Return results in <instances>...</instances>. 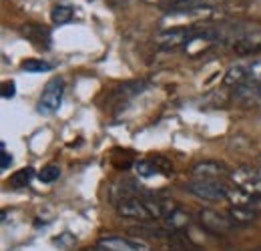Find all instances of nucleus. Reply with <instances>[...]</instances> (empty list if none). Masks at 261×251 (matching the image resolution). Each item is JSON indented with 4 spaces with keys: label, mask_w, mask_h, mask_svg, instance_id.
Masks as SVG:
<instances>
[{
    "label": "nucleus",
    "mask_w": 261,
    "mask_h": 251,
    "mask_svg": "<svg viewBox=\"0 0 261 251\" xmlns=\"http://www.w3.org/2000/svg\"><path fill=\"white\" fill-rule=\"evenodd\" d=\"M10 165H12V157H10V153L2 151V161H0V169H2V171H6V169H8Z\"/></svg>",
    "instance_id": "aec40b11"
},
{
    "label": "nucleus",
    "mask_w": 261,
    "mask_h": 251,
    "mask_svg": "<svg viewBox=\"0 0 261 251\" xmlns=\"http://www.w3.org/2000/svg\"><path fill=\"white\" fill-rule=\"evenodd\" d=\"M72 16H74V8H72L70 4H65V2L55 4L53 10H50V20H53V24H57V27H63L66 22H70Z\"/></svg>",
    "instance_id": "4468645a"
},
{
    "label": "nucleus",
    "mask_w": 261,
    "mask_h": 251,
    "mask_svg": "<svg viewBox=\"0 0 261 251\" xmlns=\"http://www.w3.org/2000/svg\"><path fill=\"white\" fill-rule=\"evenodd\" d=\"M185 189L203 201H223L231 197L233 187H227L219 179H193L189 181Z\"/></svg>",
    "instance_id": "7ed1b4c3"
},
{
    "label": "nucleus",
    "mask_w": 261,
    "mask_h": 251,
    "mask_svg": "<svg viewBox=\"0 0 261 251\" xmlns=\"http://www.w3.org/2000/svg\"><path fill=\"white\" fill-rule=\"evenodd\" d=\"M227 215L229 219L235 223V227H239V225H251V223H255V219L259 217L257 209H253L251 205H233V207H229Z\"/></svg>",
    "instance_id": "f8f14e48"
},
{
    "label": "nucleus",
    "mask_w": 261,
    "mask_h": 251,
    "mask_svg": "<svg viewBox=\"0 0 261 251\" xmlns=\"http://www.w3.org/2000/svg\"><path fill=\"white\" fill-rule=\"evenodd\" d=\"M135 169H137V173H139L141 177H155V175H159V173L173 175V165L165 157L139 161V163H135Z\"/></svg>",
    "instance_id": "6e6552de"
},
{
    "label": "nucleus",
    "mask_w": 261,
    "mask_h": 251,
    "mask_svg": "<svg viewBox=\"0 0 261 251\" xmlns=\"http://www.w3.org/2000/svg\"><path fill=\"white\" fill-rule=\"evenodd\" d=\"M255 251H261V249H255Z\"/></svg>",
    "instance_id": "b1692460"
},
{
    "label": "nucleus",
    "mask_w": 261,
    "mask_h": 251,
    "mask_svg": "<svg viewBox=\"0 0 261 251\" xmlns=\"http://www.w3.org/2000/svg\"><path fill=\"white\" fill-rule=\"evenodd\" d=\"M22 34L34 42L36 46H48V42H50V32L46 31V29H42V27H38V24H27L24 29H22Z\"/></svg>",
    "instance_id": "ddd939ff"
},
{
    "label": "nucleus",
    "mask_w": 261,
    "mask_h": 251,
    "mask_svg": "<svg viewBox=\"0 0 261 251\" xmlns=\"http://www.w3.org/2000/svg\"><path fill=\"white\" fill-rule=\"evenodd\" d=\"M147 2H159V0H147Z\"/></svg>",
    "instance_id": "5701e85b"
},
{
    "label": "nucleus",
    "mask_w": 261,
    "mask_h": 251,
    "mask_svg": "<svg viewBox=\"0 0 261 251\" xmlns=\"http://www.w3.org/2000/svg\"><path fill=\"white\" fill-rule=\"evenodd\" d=\"M85 251H107V249H102V247H89V249H85Z\"/></svg>",
    "instance_id": "4be33fe9"
},
{
    "label": "nucleus",
    "mask_w": 261,
    "mask_h": 251,
    "mask_svg": "<svg viewBox=\"0 0 261 251\" xmlns=\"http://www.w3.org/2000/svg\"><path fill=\"white\" fill-rule=\"evenodd\" d=\"M197 221L205 231L213 235H227L229 231L235 229V223L229 219L227 213H221L215 209H201L197 213Z\"/></svg>",
    "instance_id": "423d86ee"
},
{
    "label": "nucleus",
    "mask_w": 261,
    "mask_h": 251,
    "mask_svg": "<svg viewBox=\"0 0 261 251\" xmlns=\"http://www.w3.org/2000/svg\"><path fill=\"white\" fill-rule=\"evenodd\" d=\"M233 98L243 107H261V85H241L235 87Z\"/></svg>",
    "instance_id": "9d476101"
},
{
    "label": "nucleus",
    "mask_w": 261,
    "mask_h": 251,
    "mask_svg": "<svg viewBox=\"0 0 261 251\" xmlns=\"http://www.w3.org/2000/svg\"><path fill=\"white\" fill-rule=\"evenodd\" d=\"M20 68L27 72H48V70H53V64L42 61V59H29L20 64Z\"/></svg>",
    "instance_id": "f3484780"
},
{
    "label": "nucleus",
    "mask_w": 261,
    "mask_h": 251,
    "mask_svg": "<svg viewBox=\"0 0 261 251\" xmlns=\"http://www.w3.org/2000/svg\"><path fill=\"white\" fill-rule=\"evenodd\" d=\"M225 87H241V85H261V59H243L231 64L223 77Z\"/></svg>",
    "instance_id": "f257e3e1"
},
{
    "label": "nucleus",
    "mask_w": 261,
    "mask_h": 251,
    "mask_svg": "<svg viewBox=\"0 0 261 251\" xmlns=\"http://www.w3.org/2000/svg\"><path fill=\"white\" fill-rule=\"evenodd\" d=\"M63 96H65V81L59 79V77L50 79L46 83V87L42 89V94H40V98L36 103L38 115H42V117L55 115L59 111L61 103H63Z\"/></svg>",
    "instance_id": "20e7f679"
},
{
    "label": "nucleus",
    "mask_w": 261,
    "mask_h": 251,
    "mask_svg": "<svg viewBox=\"0 0 261 251\" xmlns=\"http://www.w3.org/2000/svg\"><path fill=\"white\" fill-rule=\"evenodd\" d=\"M187 6H199V4H209V2H221V0H181Z\"/></svg>",
    "instance_id": "412c9836"
},
{
    "label": "nucleus",
    "mask_w": 261,
    "mask_h": 251,
    "mask_svg": "<svg viewBox=\"0 0 261 251\" xmlns=\"http://www.w3.org/2000/svg\"><path fill=\"white\" fill-rule=\"evenodd\" d=\"M195 179H221L229 175L227 167L219 161H199L191 169Z\"/></svg>",
    "instance_id": "1a4fd4ad"
},
{
    "label": "nucleus",
    "mask_w": 261,
    "mask_h": 251,
    "mask_svg": "<svg viewBox=\"0 0 261 251\" xmlns=\"http://www.w3.org/2000/svg\"><path fill=\"white\" fill-rule=\"evenodd\" d=\"M143 87H145V83H127V85L115 89V91L111 93V96H109V101L119 98V105H121V101H127V98H130V96H135V94L141 93Z\"/></svg>",
    "instance_id": "2eb2a0df"
},
{
    "label": "nucleus",
    "mask_w": 261,
    "mask_h": 251,
    "mask_svg": "<svg viewBox=\"0 0 261 251\" xmlns=\"http://www.w3.org/2000/svg\"><path fill=\"white\" fill-rule=\"evenodd\" d=\"M98 247L107 251H153L149 243L137 237H123V235H107L98 239Z\"/></svg>",
    "instance_id": "0eeeda50"
},
{
    "label": "nucleus",
    "mask_w": 261,
    "mask_h": 251,
    "mask_svg": "<svg viewBox=\"0 0 261 251\" xmlns=\"http://www.w3.org/2000/svg\"><path fill=\"white\" fill-rule=\"evenodd\" d=\"M16 94V85H14V81H6L4 85H2V96L4 98H12Z\"/></svg>",
    "instance_id": "6ab92c4d"
},
{
    "label": "nucleus",
    "mask_w": 261,
    "mask_h": 251,
    "mask_svg": "<svg viewBox=\"0 0 261 251\" xmlns=\"http://www.w3.org/2000/svg\"><path fill=\"white\" fill-rule=\"evenodd\" d=\"M229 179L233 181L235 189L249 193L253 197H261V169L239 167V169L229 173Z\"/></svg>",
    "instance_id": "39448f33"
},
{
    "label": "nucleus",
    "mask_w": 261,
    "mask_h": 251,
    "mask_svg": "<svg viewBox=\"0 0 261 251\" xmlns=\"http://www.w3.org/2000/svg\"><path fill=\"white\" fill-rule=\"evenodd\" d=\"M59 177H61V167H59V165H46V167H42L40 173H38V179H40L42 183H55Z\"/></svg>",
    "instance_id": "a211bd4d"
},
{
    "label": "nucleus",
    "mask_w": 261,
    "mask_h": 251,
    "mask_svg": "<svg viewBox=\"0 0 261 251\" xmlns=\"http://www.w3.org/2000/svg\"><path fill=\"white\" fill-rule=\"evenodd\" d=\"M33 177H34L33 167H24V169H20V171H16V173H12V175H10L8 185H10V187H14V189H22V187H27V185H31Z\"/></svg>",
    "instance_id": "dca6fc26"
},
{
    "label": "nucleus",
    "mask_w": 261,
    "mask_h": 251,
    "mask_svg": "<svg viewBox=\"0 0 261 251\" xmlns=\"http://www.w3.org/2000/svg\"><path fill=\"white\" fill-rule=\"evenodd\" d=\"M205 27H177V29H167L155 36V44L159 48L171 51L179 46H189L197 36L203 32Z\"/></svg>",
    "instance_id": "f03ea898"
},
{
    "label": "nucleus",
    "mask_w": 261,
    "mask_h": 251,
    "mask_svg": "<svg viewBox=\"0 0 261 251\" xmlns=\"http://www.w3.org/2000/svg\"><path fill=\"white\" fill-rule=\"evenodd\" d=\"M189 223H191V215H189L185 209H181L179 205H175V207L165 215L163 219H161V225H165L171 233H177V231L185 229Z\"/></svg>",
    "instance_id": "9b49d317"
}]
</instances>
